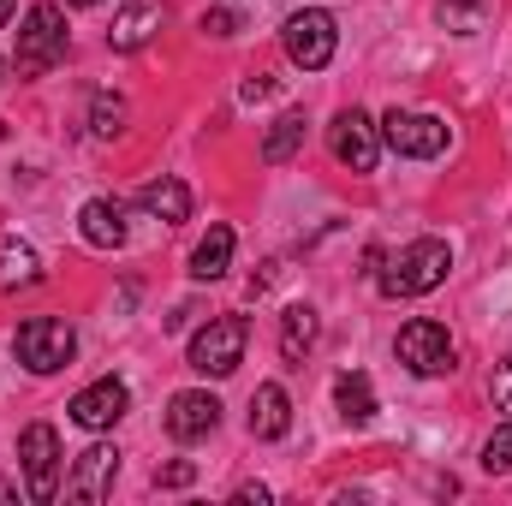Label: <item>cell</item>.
Returning a JSON list of instances; mask_svg holds the SVG:
<instances>
[{
	"label": "cell",
	"mask_w": 512,
	"mask_h": 506,
	"mask_svg": "<svg viewBox=\"0 0 512 506\" xmlns=\"http://www.w3.org/2000/svg\"><path fill=\"white\" fill-rule=\"evenodd\" d=\"M447 268H453L447 239H411L382 274V298H423V292H435L447 280Z\"/></svg>",
	"instance_id": "obj_1"
},
{
	"label": "cell",
	"mask_w": 512,
	"mask_h": 506,
	"mask_svg": "<svg viewBox=\"0 0 512 506\" xmlns=\"http://www.w3.org/2000/svg\"><path fill=\"white\" fill-rule=\"evenodd\" d=\"M12 352H18V364H24L30 376H54V370L72 364L78 334H72V322H60V316H30V322H18V334H12Z\"/></svg>",
	"instance_id": "obj_2"
},
{
	"label": "cell",
	"mask_w": 512,
	"mask_h": 506,
	"mask_svg": "<svg viewBox=\"0 0 512 506\" xmlns=\"http://www.w3.org/2000/svg\"><path fill=\"white\" fill-rule=\"evenodd\" d=\"M66 60V18H60V6H30L24 12V30H18V72L24 78H42L48 66H60Z\"/></svg>",
	"instance_id": "obj_3"
},
{
	"label": "cell",
	"mask_w": 512,
	"mask_h": 506,
	"mask_svg": "<svg viewBox=\"0 0 512 506\" xmlns=\"http://www.w3.org/2000/svg\"><path fill=\"white\" fill-rule=\"evenodd\" d=\"M245 340H251L245 316H215L209 328L191 334V370L197 376H233L245 364Z\"/></svg>",
	"instance_id": "obj_4"
},
{
	"label": "cell",
	"mask_w": 512,
	"mask_h": 506,
	"mask_svg": "<svg viewBox=\"0 0 512 506\" xmlns=\"http://www.w3.org/2000/svg\"><path fill=\"white\" fill-rule=\"evenodd\" d=\"M280 42H286L292 66H304V72H322V66L334 60V48H340L334 12H322V6H304V12H292V18H286V30H280Z\"/></svg>",
	"instance_id": "obj_5"
},
{
	"label": "cell",
	"mask_w": 512,
	"mask_h": 506,
	"mask_svg": "<svg viewBox=\"0 0 512 506\" xmlns=\"http://www.w3.org/2000/svg\"><path fill=\"white\" fill-rule=\"evenodd\" d=\"M18 459H24V489H30V501L48 506L60 495V435H54V423H30V429L18 435Z\"/></svg>",
	"instance_id": "obj_6"
},
{
	"label": "cell",
	"mask_w": 512,
	"mask_h": 506,
	"mask_svg": "<svg viewBox=\"0 0 512 506\" xmlns=\"http://www.w3.org/2000/svg\"><path fill=\"white\" fill-rule=\"evenodd\" d=\"M393 352H399V364L411 370V376H447L453 370V340H447V328L441 322H429V316H417V322H405L399 328V340H393Z\"/></svg>",
	"instance_id": "obj_7"
},
{
	"label": "cell",
	"mask_w": 512,
	"mask_h": 506,
	"mask_svg": "<svg viewBox=\"0 0 512 506\" xmlns=\"http://www.w3.org/2000/svg\"><path fill=\"white\" fill-rule=\"evenodd\" d=\"M447 120H435V114H387L382 120V143L393 155H411V161H429V155H441L447 149Z\"/></svg>",
	"instance_id": "obj_8"
},
{
	"label": "cell",
	"mask_w": 512,
	"mask_h": 506,
	"mask_svg": "<svg viewBox=\"0 0 512 506\" xmlns=\"http://www.w3.org/2000/svg\"><path fill=\"white\" fill-rule=\"evenodd\" d=\"M328 143H334V155L352 167V173H376V155H382V137L370 126V114H358V108H346L334 126H328Z\"/></svg>",
	"instance_id": "obj_9"
},
{
	"label": "cell",
	"mask_w": 512,
	"mask_h": 506,
	"mask_svg": "<svg viewBox=\"0 0 512 506\" xmlns=\"http://www.w3.org/2000/svg\"><path fill=\"white\" fill-rule=\"evenodd\" d=\"M126 411H131V387L114 381V376H102L96 387H84V393L72 399V423H78V429H114Z\"/></svg>",
	"instance_id": "obj_10"
},
{
	"label": "cell",
	"mask_w": 512,
	"mask_h": 506,
	"mask_svg": "<svg viewBox=\"0 0 512 506\" xmlns=\"http://www.w3.org/2000/svg\"><path fill=\"white\" fill-rule=\"evenodd\" d=\"M215 423H221V399H215V393L185 387V393L167 399V435H173V441H203Z\"/></svg>",
	"instance_id": "obj_11"
},
{
	"label": "cell",
	"mask_w": 512,
	"mask_h": 506,
	"mask_svg": "<svg viewBox=\"0 0 512 506\" xmlns=\"http://www.w3.org/2000/svg\"><path fill=\"white\" fill-rule=\"evenodd\" d=\"M114 477H120V447L96 441V447H84V453H78V471H72L66 495H72V501H102V495L114 489Z\"/></svg>",
	"instance_id": "obj_12"
},
{
	"label": "cell",
	"mask_w": 512,
	"mask_h": 506,
	"mask_svg": "<svg viewBox=\"0 0 512 506\" xmlns=\"http://www.w3.org/2000/svg\"><path fill=\"white\" fill-rule=\"evenodd\" d=\"M155 30H161V6H155V0H126V6L114 12V24H108V48H114V54H137Z\"/></svg>",
	"instance_id": "obj_13"
},
{
	"label": "cell",
	"mask_w": 512,
	"mask_h": 506,
	"mask_svg": "<svg viewBox=\"0 0 512 506\" xmlns=\"http://www.w3.org/2000/svg\"><path fill=\"white\" fill-rule=\"evenodd\" d=\"M78 233H84V245H96V251H120V245H126V209H120L114 197H90L84 215H78Z\"/></svg>",
	"instance_id": "obj_14"
},
{
	"label": "cell",
	"mask_w": 512,
	"mask_h": 506,
	"mask_svg": "<svg viewBox=\"0 0 512 506\" xmlns=\"http://www.w3.org/2000/svg\"><path fill=\"white\" fill-rule=\"evenodd\" d=\"M286 429H292V399H286L280 381H262L251 399V435L256 441H280Z\"/></svg>",
	"instance_id": "obj_15"
},
{
	"label": "cell",
	"mask_w": 512,
	"mask_h": 506,
	"mask_svg": "<svg viewBox=\"0 0 512 506\" xmlns=\"http://www.w3.org/2000/svg\"><path fill=\"white\" fill-rule=\"evenodd\" d=\"M137 203H143L155 221H167V227L191 221V191H185V179H149V185L137 191Z\"/></svg>",
	"instance_id": "obj_16"
},
{
	"label": "cell",
	"mask_w": 512,
	"mask_h": 506,
	"mask_svg": "<svg viewBox=\"0 0 512 506\" xmlns=\"http://www.w3.org/2000/svg\"><path fill=\"white\" fill-rule=\"evenodd\" d=\"M310 346H316V310H310V304H292V310L280 316V358H286V364H304Z\"/></svg>",
	"instance_id": "obj_17"
},
{
	"label": "cell",
	"mask_w": 512,
	"mask_h": 506,
	"mask_svg": "<svg viewBox=\"0 0 512 506\" xmlns=\"http://www.w3.org/2000/svg\"><path fill=\"white\" fill-rule=\"evenodd\" d=\"M304 131H310V126H304V114H298V108H292V114H280V120L268 126V137H262V161H268V167H286V161L304 149Z\"/></svg>",
	"instance_id": "obj_18"
},
{
	"label": "cell",
	"mask_w": 512,
	"mask_h": 506,
	"mask_svg": "<svg viewBox=\"0 0 512 506\" xmlns=\"http://www.w3.org/2000/svg\"><path fill=\"white\" fill-rule=\"evenodd\" d=\"M233 268V227H209V239L191 251V280H221Z\"/></svg>",
	"instance_id": "obj_19"
},
{
	"label": "cell",
	"mask_w": 512,
	"mask_h": 506,
	"mask_svg": "<svg viewBox=\"0 0 512 506\" xmlns=\"http://www.w3.org/2000/svg\"><path fill=\"white\" fill-rule=\"evenodd\" d=\"M334 399H340V417L346 423H370L376 417V387L364 370H346V376L334 381Z\"/></svg>",
	"instance_id": "obj_20"
},
{
	"label": "cell",
	"mask_w": 512,
	"mask_h": 506,
	"mask_svg": "<svg viewBox=\"0 0 512 506\" xmlns=\"http://www.w3.org/2000/svg\"><path fill=\"white\" fill-rule=\"evenodd\" d=\"M489 12H495V0H441L435 6L441 30H453V36H477L489 24Z\"/></svg>",
	"instance_id": "obj_21"
},
{
	"label": "cell",
	"mask_w": 512,
	"mask_h": 506,
	"mask_svg": "<svg viewBox=\"0 0 512 506\" xmlns=\"http://www.w3.org/2000/svg\"><path fill=\"white\" fill-rule=\"evenodd\" d=\"M42 268H36V251L18 245V239H0V286H36Z\"/></svg>",
	"instance_id": "obj_22"
},
{
	"label": "cell",
	"mask_w": 512,
	"mask_h": 506,
	"mask_svg": "<svg viewBox=\"0 0 512 506\" xmlns=\"http://www.w3.org/2000/svg\"><path fill=\"white\" fill-rule=\"evenodd\" d=\"M120 126H126V102H120V96H96L90 131H96V137H120Z\"/></svg>",
	"instance_id": "obj_23"
},
{
	"label": "cell",
	"mask_w": 512,
	"mask_h": 506,
	"mask_svg": "<svg viewBox=\"0 0 512 506\" xmlns=\"http://www.w3.org/2000/svg\"><path fill=\"white\" fill-rule=\"evenodd\" d=\"M483 471H489V477H501V471H512V423H507V429H495V435H489V447H483Z\"/></svg>",
	"instance_id": "obj_24"
},
{
	"label": "cell",
	"mask_w": 512,
	"mask_h": 506,
	"mask_svg": "<svg viewBox=\"0 0 512 506\" xmlns=\"http://www.w3.org/2000/svg\"><path fill=\"white\" fill-rule=\"evenodd\" d=\"M191 483H197V465L191 459H173V465L155 471V489H191Z\"/></svg>",
	"instance_id": "obj_25"
},
{
	"label": "cell",
	"mask_w": 512,
	"mask_h": 506,
	"mask_svg": "<svg viewBox=\"0 0 512 506\" xmlns=\"http://www.w3.org/2000/svg\"><path fill=\"white\" fill-rule=\"evenodd\" d=\"M239 24H245V18H239L233 6H215V12H203V30H209V36H239Z\"/></svg>",
	"instance_id": "obj_26"
},
{
	"label": "cell",
	"mask_w": 512,
	"mask_h": 506,
	"mask_svg": "<svg viewBox=\"0 0 512 506\" xmlns=\"http://www.w3.org/2000/svg\"><path fill=\"white\" fill-rule=\"evenodd\" d=\"M489 393H495V405H501V411L512 417V358L501 364V370H495V381H489Z\"/></svg>",
	"instance_id": "obj_27"
},
{
	"label": "cell",
	"mask_w": 512,
	"mask_h": 506,
	"mask_svg": "<svg viewBox=\"0 0 512 506\" xmlns=\"http://www.w3.org/2000/svg\"><path fill=\"white\" fill-rule=\"evenodd\" d=\"M239 96H245V102H268V96H274V78H262V72H256V78H245V90H239Z\"/></svg>",
	"instance_id": "obj_28"
},
{
	"label": "cell",
	"mask_w": 512,
	"mask_h": 506,
	"mask_svg": "<svg viewBox=\"0 0 512 506\" xmlns=\"http://www.w3.org/2000/svg\"><path fill=\"white\" fill-rule=\"evenodd\" d=\"M12 495H18V489H12V483H0V501H12Z\"/></svg>",
	"instance_id": "obj_29"
},
{
	"label": "cell",
	"mask_w": 512,
	"mask_h": 506,
	"mask_svg": "<svg viewBox=\"0 0 512 506\" xmlns=\"http://www.w3.org/2000/svg\"><path fill=\"white\" fill-rule=\"evenodd\" d=\"M12 6H18V0H0V24H6V12H12Z\"/></svg>",
	"instance_id": "obj_30"
},
{
	"label": "cell",
	"mask_w": 512,
	"mask_h": 506,
	"mask_svg": "<svg viewBox=\"0 0 512 506\" xmlns=\"http://www.w3.org/2000/svg\"><path fill=\"white\" fill-rule=\"evenodd\" d=\"M72 6H96V0H72Z\"/></svg>",
	"instance_id": "obj_31"
}]
</instances>
